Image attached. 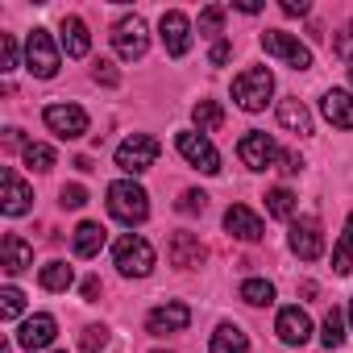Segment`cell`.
<instances>
[{"instance_id": "obj_37", "label": "cell", "mask_w": 353, "mask_h": 353, "mask_svg": "<svg viewBox=\"0 0 353 353\" xmlns=\"http://www.w3.org/2000/svg\"><path fill=\"white\" fill-rule=\"evenodd\" d=\"M332 50H336L341 59H349V63H353V21H349V26L332 38Z\"/></svg>"}, {"instance_id": "obj_4", "label": "cell", "mask_w": 353, "mask_h": 353, "mask_svg": "<svg viewBox=\"0 0 353 353\" xmlns=\"http://www.w3.org/2000/svg\"><path fill=\"white\" fill-rule=\"evenodd\" d=\"M26 71L38 79H54L59 75V46L46 30H34L26 38Z\"/></svg>"}, {"instance_id": "obj_13", "label": "cell", "mask_w": 353, "mask_h": 353, "mask_svg": "<svg viewBox=\"0 0 353 353\" xmlns=\"http://www.w3.org/2000/svg\"><path fill=\"white\" fill-rule=\"evenodd\" d=\"M291 250H295L303 262H316V258L324 254V233H320V221H316V216L291 221Z\"/></svg>"}, {"instance_id": "obj_33", "label": "cell", "mask_w": 353, "mask_h": 353, "mask_svg": "<svg viewBox=\"0 0 353 353\" xmlns=\"http://www.w3.org/2000/svg\"><path fill=\"white\" fill-rule=\"evenodd\" d=\"M221 26H225V9H221V5H208V9L200 13V34H204V38H216Z\"/></svg>"}, {"instance_id": "obj_36", "label": "cell", "mask_w": 353, "mask_h": 353, "mask_svg": "<svg viewBox=\"0 0 353 353\" xmlns=\"http://www.w3.org/2000/svg\"><path fill=\"white\" fill-rule=\"evenodd\" d=\"M92 75H96V83H104V88H117V83H121V71H117V67H112L108 59H100Z\"/></svg>"}, {"instance_id": "obj_31", "label": "cell", "mask_w": 353, "mask_h": 353, "mask_svg": "<svg viewBox=\"0 0 353 353\" xmlns=\"http://www.w3.org/2000/svg\"><path fill=\"white\" fill-rule=\"evenodd\" d=\"M320 341H324L328 349H341V345H345V316H341L336 307L324 316V332H320Z\"/></svg>"}, {"instance_id": "obj_1", "label": "cell", "mask_w": 353, "mask_h": 353, "mask_svg": "<svg viewBox=\"0 0 353 353\" xmlns=\"http://www.w3.org/2000/svg\"><path fill=\"white\" fill-rule=\"evenodd\" d=\"M108 212H112L121 225H141V221L150 216V196H145V188L133 183V179L108 183Z\"/></svg>"}, {"instance_id": "obj_35", "label": "cell", "mask_w": 353, "mask_h": 353, "mask_svg": "<svg viewBox=\"0 0 353 353\" xmlns=\"http://www.w3.org/2000/svg\"><path fill=\"white\" fill-rule=\"evenodd\" d=\"M204 208H208V196H204V192H183V196H179V212H183V216H196V212H204Z\"/></svg>"}, {"instance_id": "obj_17", "label": "cell", "mask_w": 353, "mask_h": 353, "mask_svg": "<svg viewBox=\"0 0 353 353\" xmlns=\"http://www.w3.org/2000/svg\"><path fill=\"white\" fill-rule=\"evenodd\" d=\"M59 336V324H54V316H30L26 324H21V332H17V345L21 349H46L50 341Z\"/></svg>"}, {"instance_id": "obj_22", "label": "cell", "mask_w": 353, "mask_h": 353, "mask_svg": "<svg viewBox=\"0 0 353 353\" xmlns=\"http://www.w3.org/2000/svg\"><path fill=\"white\" fill-rule=\"evenodd\" d=\"M279 121H283V129H291V133H312V117H307V108H303V100L299 96H287V100H279Z\"/></svg>"}, {"instance_id": "obj_39", "label": "cell", "mask_w": 353, "mask_h": 353, "mask_svg": "<svg viewBox=\"0 0 353 353\" xmlns=\"http://www.w3.org/2000/svg\"><path fill=\"white\" fill-rule=\"evenodd\" d=\"M0 63H5V71H13L17 67V42L5 34V38H0Z\"/></svg>"}, {"instance_id": "obj_8", "label": "cell", "mask_w": 353, "mask_h": 353, "mask_svg": "<svg viewBox=\"0 0 353 353\" xmlns=\"http://www.w3.org/2000/svg\"><path fill=\"white\" fill-rule=\"evenodd\" d=\"M42 121H46L50 133H59V137H67V141H75V137L88 133V112H83L79 104H46Z\"/></svg>"}, {"instance_id": "obj_14", "label": "cell", "mask_w": 353, "mask_h": 353, "mask_svg": "<svg viewBox=\"0 0 353 353\" xmlns=\"http://www.w3.org/2000/svg\"><path fill=\"white\" fill-rule=\"evenodd\" d=\"M237 154H241V162H245L250 170H266V166H270V162L279 158V145H274V137H266V133L250 129V133L241 137Z\"/></svg>"}, {"instance_id": "obj_10", "label": "cell", "mask_w": 353, "mask_h": 353, "mask_svg": "<svg viewBox=\"0 0 353 353\" xmlns=\"http://www.w3.org/2000/svg\"><path fill=\"white\" fill-rule=\"evenodd\" d=\"M188 324H192V307H188V303H179V299H170V303H162V307H154V312L145 316V332H150V336L183 332Z\"/></svg>"}, {"instance_id": "obj_45", "label": "cell", "mask_w": 353, "mask_h": 353, "mask_svg": "<svg viewBox=\"0 0 353 353\" xmlns=\"http://www.w3.org/2000/svg\"><path fill=\"white\" fill-rule=\"evenodd\" d=\"M349 79H353V67H349Z\"/></svg>"}, {"instance_id": "obj_34", "label": "cell", "mask_w": 353, "mask_h": 353, "mask_svg": "<svg viewBox=\"0 0 353 353\" xmlns=\"http://www.w3.org/2000/svg\"><path fill=\"white\" fill-rule=\"evenodd\" d=\"M79 345H83L88 353H100V349L108 345V328H104V324H92V328H83V336H79Z\"/></svg>"}, {"instance_id": "obj_30", "label": "cell", "mask_w": 353, "mask_h": 353, "mask_svg": "<svg viewBox=\"0 0 353 353\" xmlns=\"http://www.w3.org/2000/svg\"><path fill=\"white\" fill-rule=\"evenodd\" d=\"M241 299L254 307H266V303H274V287L266 279H250V283H241Z\"/></svg>"}, {"instance_id": "obj_21", "label": "cell", "mask_w": 353, "mask_h": 353, "mask_svg": "<svg viewBox=\"0 0 353 353\" xmlns=\"http://www.w3.org/2000/svg\"><path fill=\"white\" fill-rule=\"evenodd\" d=\"M63 50H67V59H83L92 50V34L79 17H63Z\"/></svg>"}, {"instance_id": "obj_25", "label": "cell", "mask_w": 353, "mask_h": 353, "mask_svg": "<svg viewBox=\"0 0 353 353\" xmlns=\"http://www.w3.org/2000/svg\"><path fill=\"white\" fill-rule=\"evenodd\" d=\"M38 283H42L46 291H67V287L75 283V270H71L67 262H46L42 274H38Z\"/></svg>"}, {"instance_id": "obj_9", "label": "cell", "mask_w": 353, "mask_h": 353, "mask_svg": "<svg viewBox=\"0 0 353 353\" xmlns=\"http://www.w3.org/2000/svg\"><path fill=\"white\" fill-rule=\"evenodd\" d=\"M174 145H179V154L196 166V170H204V174H216L221 170V154H216V145L204 137V133H179V137H174Z\"/></svg>"}, {"instance_id": "obj_24", "label": "cell", "mask_w": 353, "mask_h": 353, "mask_svg": "<svg viewBox=\"0 0 353 353\" xmlns=\"http://www.w3.org/2000/svg\"><path fill=\"white\" fill-rule=\"evenodd\" d=\"M71 241H75V254H79V258H96V254L104 250V229H100L96 221H83Z\"/></svg>"}, {"instance_id": "obj_3", "label": "cell", "mask_w": 353, "mask_h": 353, "mask_svg": "<svg viewBox=\"0 0 353 353\" xmlns=\"http://www.w3.org/2000/svg\"><path fill=\"white\" fill-rule=\"evenodd\" d=\"M112 258H117V270H121L125 279H145V274L154 270V250H150V241L137 237V233H125V237L112 245Z\"/></svg>"}, {"instance_id": "obj_15", "label": "cell", "mask_w": 353, "mask_h": 353, "mask_svg": "<svg viewBox=\"0 0 353 353\" xmlns=\"http://www.w3.org/2000/svg\"><path fill=\"white\" fill-rule=\"evenodd\" d=\"M274 332H279L283 345H307L312 341V320H307L303 307H283L279 320H274Z\"/></svg>"}, {"instance_id": "obj_11", "label": "cell", "mask_w": 353, "mask_h": 353, "mask_svg": "<svg viewBox=\"0 0 353 353\" xmlns=\"http://www.w3.org/2000/svg\"><path fill=\"white\" fill-rule=\"evenodd\" d=\"M158 30H162V46H166L170 59H183L192 50V21H188V13H179V9L162 13V26Z\"/></svg>"}, {"instance_id": "obj_29", "label": "cell", "mask_w": 353, "mask_h": 353, "mask_svg": "<svg viewBox=\"0 0 353 353\" xmlns=\"http://www.w3.org/2000/svg\"><path fill=\"white\" fill-rule=\"evenodd\" d=\"M54 162H59V158H54L50 145H42V141H30V145H26V166H30V170H42V174H46V170H54Z\"/></svg>"}, {"instance_id": "obj_27", "label": "cell", "mask_w": 353, "mask_h": 353, "mask_svg": "<svg viewBox=\"0 0 353 353\" xmlns=\"http://www.w3.org/2000/svg\"><path fill=\"white\" fill-rule=\"evenodd\" d=\"M332 270H336V274H349V270H353V216L345 221V233H341V241H336Z\"/></svg>"}, {"instance_id": "obj_2", "label": "cell", "mask_w": 353, "mask_h": 353, "mask_svg": "<svg viewBox=\"0 0 353 353\" xmlns=\"http://www.w3.org/2000/svg\"><path fill=\"white\" fill-rule=\"evenodd\" d=\"M274 96V75L266 67H250L233 79V100L245 108V112H262Z\"/></svg>"}, {"instance_id": "obj_19", "label": "cell", "mask_w": 353, "mask_h": 353, "mask_svg": "<svg viewBox=\"0 0 353 353\" xmlns=\"http://www.w3.org/2000/svg\"><path fill=\"white\" fill-rule=\"evenodd\" d=\"M170 262L174 266H183V270H196L204 262V245L196 233H174L170 237Z\"/></svg>"}, {"instance_id": "obj_26", "label": "cell", "mask_w": 353, "mask_h": 353, "mask_svg": "<svg viewBox=\"0 0 353 353\" xmlns=\"http://www.w3.org/2000/svg\"><path fill=\"white\" fill-rule=\"evenodd\" d=\"M192 117H196L200 133H216V129L225 125V108H221L216 100H200V104L192 108Z\"/></svg>"}, {"instance_id": "obj_41", "label": "cell", "mask_w": 353, "mask_h": 353, "mask_svg": "<svg viewBox=\"0 0 353 353\" xmlns=\"http://www.w3.org/2000/svg\"><path fill=\"white\" fill-rule=\"evenodd\" d=\"M279 170H283V174H299V170H303V158H299V154H283V166H279Z\"/></svg>"}, {"instance_id": "obj_46", "label": "cell", "mask_w": 353, "mask_h": 353, "mask_svg": "<svg viewBox=\"0 0 353 353\" xmlns=\"http://www.w3.org/2000/svg\"><path fill=\"white\" fill-rule=\"evenodd\" d=\"M158 353H162V349H158Z\"/></svg>"}, {"instance_id": "obj_5", "label": "cell", "mask_w": 353, "mask_h": 353, "mask_svg": "<svg viewBox=\"0 0 353 353\" xmlns=\"http://www.w3.org/2000/svg\"><path fill=\"white\" fill-rule=\"evenodd\" d=\"M158 141L150 137V133H133V137H125L121 145H117V166L121 170H129V174H141V170H150L154 162H158Z\"/></svg>"}, {"instance_id": "obj_7", "label": "cell", "mask_w": 353, "mask_h": 353, "mask_svg": "<svg viewBox=\"0 0 353 353\" xmlns=\"http://www.w3.org/2000/svg\"><path fill=\"white\" fill-rule=\"evenodd\" d=\"M262 50L274 54V59H283V63L295 67V71H307V67H312V50H307L303 42H295L291 34H283V30H266V34H262Z\"/></svg>"}, {"instance_id": "obj_20", "label": "cell", "mask_w": 353, "mask_h": 353, "mask_svg": "<svg viewBox=\"0 0 353 353\" xmlns=\"http://www.w3.org/2000/svg\"><path fill=\"white\" fill-rule=\"evenodd\" d=\"M320 108H324L328 125H336V129H353V96H349V92H341V88L324 92Z\"/></svg>"}, {"instance_id": "obj_23", "label": "cell", "mask_w": 353, "mask_h": 353, "mask_svg": "<svg viewBox=\"0 0 353 353\" xmlns=\"http://www.w3.org/2000/svg\"><path fill=\"white\" fill-rule=\"evenodd\" d=\"M208 353H250V336H245L237 324H221V328L212 332Z\"/></svg>"}, {"instance_id": "obj_42", "label": "cell", "mask_w": 353, "mask_h": 353, "mask_svg": "<svg viewBox=\"0 0 353 353\" xmlns=\"http://www.w3.org/2000/svg\"><path fill=\"white\" fill-rule=\"evenodd\" d=\"M83 299H88V303H96V299H100V279H96V274H88V279H83Z\"/></svg>"}, {"instance_id": "obj_38", "label": "cell", "mask_w": 353, "mask_h": 353, "mask_svg": "<svg viewBox=\"0 0 353 353\" xmlns=\"http://www.w3.org/2000/svg\"><path fill=\"white\" fill-rule=\"evenodd\" d=\"M59 196H63V200H59L63 208H83V204H88V192H83L79 183H71V188H63Z\"/></svg>"}, {"instance_id": "obj_18", "label": "cell", "mask_w": 353, "mask_h": 353, "mask_svg": "<svg viewBox=\"0 0 353 353\" xmlns=\"http://www.w3.org/2000/svg\"><path fill=\"white\" fill-rule=\"evenodd\" d=\"M225 229L233 233V237H241V241H258L266 229H262V216L254 212V208H245V204H233L229 212H225Z\"/></svg>"}, {"instance_id": "obj_43", "label": "cell", "mask_w": 353, "mask_h": 353, "mask_svg": "<svg viewBox=\"0 0 353 353\" xmlns=\"http://www.w3.org/2000/svg\"><path fill=\"white\" fill-rule=\"evenodd\" d=\"M283 13L287 17H303L307 13V0H283Z\"/></svg>"}, {"instance_id": "obj_6", "label": "cell", "mask_w": 353, "mask_h": 353, "mask_svg": "<svg viewBox=\"0 0 353 353\" xmlns=\"http://www.w3.org/2000/svg\"><path fill=\"white\" fill-rule=\"evenodd\" d=\"M112 46H117V54H121L125 63H133V59H141V54H145V46H150V34H145V21H141L137 13H129V17H121V21H117V30H112Z\"/></svg>"}, {"instance_id": "obj_40", "label": "cell", "mask_w": 353, "mask_h": 353, "mask_svg": "<svg viewBox=\"0 0 353 353\" xmlns=\"http://www.w3.org/2000/svg\"><path fill=\"white\" fill-rule=\"evenodd\" d=\"M229 59H233V42H216V46H212V54H208V63H212V67H225Z\"/></svg>"}, {"instance_id": "obj_28", "label": "cell", "mask_w": 353, "mask_h": 353, "mask_svg": "<svg viewBox=\"0 0 353 353\" xmlns=\"http://www.w3.org/2000/svg\"><path fill=\"white\" fill-rule=\"evenodd\" d=\"M266 212H270V216H279V221H291V216H295V196H291L287 188L266 192Z\"/></svg>"}, {"instance_id": "obj_16", "label": "cell", "mask_w": 353, "mask_h": 353, "mask_svg": "<svg viewBox=\"0 0 353 353\" xmlns=\"http://www.w3.org/2000/svg\"><path fill=\"white\" fill-rule=\"evenodd\" d=\"M0 266H5L9 274H21L34 266V245L21 237V233H5V241H0Z\"/></svg>"}, {"instance_id": "obj_12", "label": "cell", "mask_w": 353, "mask_h": 353, "mask_svg": "<svg viewBox=\"0 0 353 353\" xmlns=\"http://www.w3.org/2000/svg\"><path fill=\"white\" fill-rule=\"evenodd\" d=\"M0 188H5V196H0V208H5L9 216H21V212H30V204H34V188L21 179V174H17L13 166H5V170H0Z\"/></svg>"}, {"instance_id": "obj_44", "label": "cell", "mask_w": 353, "mask_h": 353, "mask_svg": "<svg viewBox=\"0 0 353 353\" xmlns=\"http://www.w3.org/2000/svg\"><path fill=\"white\" fill-rule=\"evenodd\" d=\"M349 320H353V303H349Z\"/></svg>"}, {"instance_id": "obj_32", "label": "cell", "mask_w": 353, "mask_h": 353, "mask_svg": "<svg viewBox=\"0 0 353 353\" xmlns=\"http://www.w3.org/2000/svg\"><path fill=\"white\" fill-rule=\"evenodd\" d=\"M21 307H26V295H21L17 287H5V291H0V316H5V320H17Z\"/></svg>"}]
</instances>
